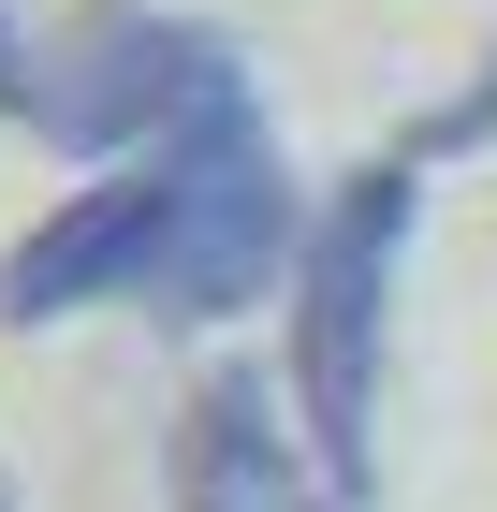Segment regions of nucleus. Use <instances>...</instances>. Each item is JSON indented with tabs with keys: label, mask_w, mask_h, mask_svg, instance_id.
<instances>
[{
	"label": "nucleus",
	"mask_w": 497,
	"mask_h": 512,
	"mask_svg": "<svg viewBox=\"0 0 497 512\" xmlns=\"http://www.w3.org/2000/svg\"><path fill=\"white\" fill-rule=\"evenodd\" d=\"M0 512H15V483H0Z\"/></svg>",
	"instance_id": "6e6552de"
},
{
	"label": "nucleus",
	"mask_w": 497,
	"mask_h": 512,
	"mask_svg": "<svg viewBox=\"0 0 497 512\" xmlns=\"http://www.w3.org/2000/svg\"><path fill=\"white\" fill-rule=\"evenodd\" d=\"M410 147L395 161H351L322 220H307V264H293V425H307V469L322 498H366L381 469V322H395V264H410Z\"/></svg>",
	"instance_id": "f257e3e1"
},
{
	"label": "nucleus",
	"mask_w": 497,
	"mask_h": 512,
	"mask_svg": "<svg viewBox=\"0 0 497 512\" xmlns=\"http://www.w3.org/2000/svg\"><path fill=\"white\" fill-rule=\"evenodd\" d=\"M176 512H322L293 469V395H264V366H205L176 395Z\"/></svg>",
	"instance_id": "39448f33"
},
{
	"label": "nucleus",
	"mask_w": 497,
	"mask_h": 512,
	"mask_svg": "<svg viewBox=\"0 0 497 512\" xmlns=\"http://www.w3.org/2000/svg\"><path fill=\"white\" fill-rule=\"evenodd\" d=\"M30 103H44V44L0 15V118H30Z\"/></svg>",
	"instance_id": "0eeeda50"
},
{
	"label": "nucleus",
	"mask_w": 497,
	"mask_h": 512,
	"mask_svg": "<svg viewBox=\"0 0 497 512\" xmlns=\"http://www.w3.org/2000/svg\"><path fill=\"white\" fill-rule=\"evenodd\" d=\"M322 512H351V498H322Z\"/></svg>",
	"instance_id": "1a4fd4ad"
},
{
	"label": "nucleus",
	"mask_w": 497,
	"mask_h": 512,
	"mask_svg": "<svg viewBox=\"0 0 497 512\" xmlns=\"http://www.w3.org/2000/svg\"><path fill=\"white\" fill-rule=\"evenodd\" d=\"M468 147H497V59L454 88V103H424V118H410V161H468Z\"/></svg>",
	"instance_id": "423d86ee"
},
{
	"label": "nucleus",
	"mask_w": 497,
	"mask_h": 512,
	"mask_svg": "<svg viewBox=\"0 0 497 512\" xmlns=\"http://www.w3.org/2000/svg\"><path fill=\"white\" fill-rule=\"evenodd\" d=\"M249 103V59L205 15H147V0H88L74 30L44 44V103L30 132L74 161H176L205 118Z\"/></svg>",
	"instance_id": "f03ea898"
},
{
	"label": "nucleus",
	"mask_w": 497,
	"mask_h": 512,
	"mask_svg": "<svg viewBox=\"0 0 497 512\" xmlns=\"http://www.w3.org/2000/svg\"><path fill=\"white\" fill-rule=\"evenodd\" d=\"M307 220H322V191H293L264 103H234V118H205L191 147H176V220H161V264H147L132 308L147 322H234V308H264V293H293Z\"/></svg>",
	"instance_id": "7ed1b4c3"
},
{
	"label": "nucleus",
	"mask_w": 497,
	"mask_h": 512,
	"mask_svg": "<svg viewBox=\"0 0 497 512\" xmlns=\"http://www.w3.org/2000/svg\"><path fill=\"white\" fill-rule=\"evenodd\" d=\"M161 220H176V161H103L74 205H44L30 235L0 249V322H74V308H132L161 264Z\"/></svg>",
	"instance_id": "20e7f679"
}]
</instances>
